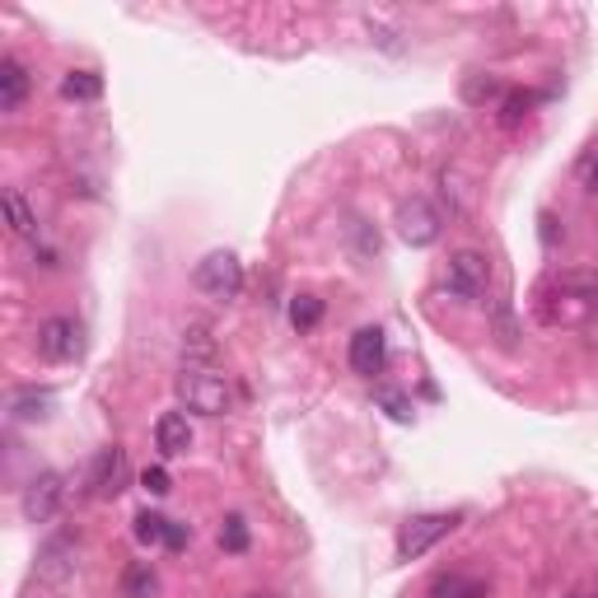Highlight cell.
Listing matches in <instances>:
<instances>
[{
  "mask_svg": "<svg viewBox=\"0 0 598 598\" xmlns=\"http://www.w3.org/2000/svg\"><path fill=\"white\" fill-rule=\"evenodd\" d=\"M533 313L543 327H580L598 313V276L594 272H561L533 290Z\"/></svg>",
  "mask_w": 598,
  "mask_h": 598,
  "instance_id": "1",
  "label": "cell"
},
{
  "mask_svg": "<svg viewBox=\"0 0 598 598\" xmlns=\"http://www.w3.org/2000/svg\"><path fill=\"white\" fill-rule=\"evenodd\" d=\"M38 351L47 360H57V365H66V360H75L85 351V333H80V323L75 319H47L38 327Z\"/></svg>",
  "mask_w": 598,
  "mask_h": 598,
  "instance_id": "8",
  "label": "cell"
},
{
  "mask_svg": "<svg viewBox=\"0 0 598 598\" xmlns=\"http://www.w3.org/2000/svg\"><path fill=\"white\" fill-rule=\"evenodd\" d=\"M122 594L127 598H154L160 594V575H154L150 561H136L127 575H122Z\"/></svg>",
  "mask_w": 598,
  "mask_h": 598,
  "instance_id": "14",
  "label": "cell"
},
{
  "mask_svg": "<svg viewBox=\"0 0 598 598\" xmlns=\"http://www.w3.org/2000/svg\"><path fill=\"white\" fill-rule=\"evenodd\" d=\"M140 486H146L150 496H169V472H164V468H146V477H140Z\"/></svg>",
  "mask_w": 598,
  "mask_h": 598,
  "instance_id": "23",
  "label": "cell"
},
{
  "mask_svg": "<svg viewBox=\"0 0 598 598\" xmlns=\"http://www.w3.org/2000/svg\"><path fill=\"white\" fill-rule=\"evenodd\" d=\"M580 178H585L589 192H598V154H589V160L580 164Z\"/></svg>",
  "mask_w": 598,
  "mask_h": 598,
  "instance_id": "24",
  "label": "cell"
},
{
  "mask_svg": "<svg viewBox=\"0 0 598 598\" xmlns=\"http://www.w3.org/2000/svg\"><path fill=\"white\" fill-rule=\"evenodd\" d=\"M323 319V299H313V295H299L295 304H290V323L299 327V333H304V327H313Z\"/></svg>",
  "mask_w": 598,
  "mask_h": 598,
  "instance_id": "19",
  "label": "cell"
},
{
  "mask_svg": "<svg viewBox=\"0 0 598 598\" xmlns=\"http://www.w3.org/2000/svg\"><path fill=\"white\" fill-rule=\"evenodd\" d=\"M28 99V71L14 57L0 61V113H14Z\"/></svg>",
  "mask_w": 598,
  "mask_h": 598,
  "instance_id": "12",
  "label": "cell"
},
{
  "mask_svg": "<svg viewBox=\"0 0 598 598\" xmlns=\"http://www.w3.org/2000/svg\"><path fill=\"white\" fill-rule=\"evenodd\" d=\"M220 547H225V552H244V547H248V524L239 514L225 519V528H220Z\"/></svg>",
  "mask_w": 598,
  "mask_h": 598,
  "instance_id": "21",
  "label": "cell"
},
{
  "mask_svg": "<svg viewBox=\"0 0 598 598\" xmlns=\"http://www.w3.org/2000/svg\"><path fill=\"white\" fill-rule=\"evenodd\" d=\"M248 598H266V594H248Z\"/></svg>",
  "mask_w": 598,
  "mask_h": 598,
  "instance_id": "26",
  "label": "cell"
},
{
  "mask_svg": "<svg viewBox=\"0 0 598 598\" xmlns=\"http://www.w3.org/2000/svg\"><path fill=\"white\" fill-rule=\"evenodd\" d=\"M154 449H160L164 459H178V453L192 449V426H187L183 412H164L154 421Z\"/></svg>",
  "mask_w": 598,
  "mask_h": 598,
  "instance_id": "11",
  "label": "cell"
},
{
  "mask_svg": "<svg viewBox=\"0 0 598 598\" xmlns=\"http://www.w3.org/2000/svg\"><path fill=\"white\" fill-rule=\"evenodd\" d=\"M571 598H575V594H571Z\"/></svg>",
  "mask_w": 598,
  "mask_h": 598,
  "instance_id": "27",
  "label": "cell"
},
{
  "mask_svg": "<svg viewBox=\"0 0 598 598\" xmlns=\"http://www.w3.org/2000/svg\"><path fill=\"white\" fill-rule=\"evenodd\" d=\"M379 402L393 412V421H412V402H407L402 393H379Z\"/></svg>",
  "mask_w": 598,
  "mask_h": 598,
  "instance_id": "22",
  "label": "cell"
},
{
  "mask_svg": "<svg viewBox=\"0 0 598 598\" xmlns=\"http://www.w3.org/2000/svg\"><path fill=\"white\" fill-rule=\"evenodd\" d=\"M431 598H486L482 580H468V575H445L431 585Z\"/></svg>",
  "mask_w": 598,
  "mask_h": 598,
  "instance_id": "16",
  "label": "cell"
},
{
  "mask_svg": "<svg viewBox=\"0 0 598 598\" xmlns=\"http://www.w3.org/2000/svg\"><path fill=\"white\" fill-rule=\"evenodd\" d=\"M5 220H10V229L20 234V239H34V234H38V215L28 211L20 187H5Z\"/></svg>",
  "mask_w": 598,
  "mask_h": 598,
  "instance_id": "13",
  "label": "cell"
},
{
  "mask_svg": "<svg viewBox=\"0 0 598 598\" xmlns=\"http://www.w3.org/2000/svg\"><path fill=\"white\" fill-rule=\"evenodd\" d=\"M192 281H197L201 295H211V299H234V295L244 290V266H239V258H234V253H211V258L197 262Z\"/></svg>",
  "mask_w": 598,
  "mask_h": 598,
  "instance_id": "4",
  "label": "cell"
},
{
  "mask_svg": "<svg viewBox=\"0 0 598 598\" xmlns=\"http://www.w3.org/2000/svg\"><path fill=\"white\" fill-rule=\"evenodd\" d=\"M398 234H402V244H412V248H431L439 239V215L431 201H402L398 207Z\"/></svg>",
  "mask_w": 598,
  "mask_h": 598,
  "instance_id": "9",
  "label": "cell"
},
{
  "mask_svg": "<svg viewBox=\"0 0 598 598\" xmlns=\"http://www.w3.org/2000/svg\"><path fill=\"white\" fill-rule=\"evenodd\" d=\"M47 407H52V393H20V398H14V416H20V421H42Z\"/></svg>",
  "mask_w": 598,
  "mask_h": 598,
  "instance_id": "18",
  "label": "cell"
},
{
  "mask_svg": "<svg viewBox=\"0 0 598 598\" xmlns=\"http://www.w3.org/2000/svg\"><path fill=\"white\" fill-rule=\"evenodd\" d=\"M178 398L187 412H201V416H220L229 407V379L211 365H187L178 374Z\"/></svg>",
  "mask_w": 598,
  "mask_h": 598,
  "instance_id": "2",
  "label": "cell"
},
{
  "mask_svg": "<svg viewBox=\"0 0 598 598\" xmlns=\"http://www.w3.org/2000/svg\"><path fill=\"white\" fill-rule=\"evenodd\" d=\"M486 281H491V262H486L477 248H463V253L449 258V295L459 299H482L486 295Z\"/></svg>",
  "mask_w": 598,
  "mask_h": 598,
  "instance_id": "5",
  "label": "cell"
},
{
  "mask_svg": "<svg viewBox=\"0 0 598 598\" xmlns=\"http://www.w3.org/2000/svg\"><path fill=\"white\" fill-rule=\"evenodd\" d=\"M187 538H192V533H187L183 524H173V519H169V543H164V547H173V552H178V547H187Z\"/></svg>",
  "mask_w": 598,
  "mask_h": 598,
  "instance_id": "25",
  "label": "cell"
},
{
  "mask_svg": "<svg viewBox=\"0 0 598 598\" xmlns=\"http://www.w3.org/2000/svg\"><path fill=\"white\" fill-rule=\"evenodd\" d=\"M351 370L365 374V379H374V374L384 370V333L379 327H360L351 337Z\"/></svg>",
  "mask_w": 598,
  "mask_h": 598,
  "instance_id": "10",
  "label": "cell"
},
{
  "mask_svg": "<svg viewBox=\"0 0 598 598\" xmlns=\"http://www.w3.org/2000/svg\"><path fill=\"white\" fill-rule=\"evenodd\" d=\"M183 356H187V365H197V360H211V356H215V346H211V337H207V327H192V333H187Z\"/></svg>",
  "mask_w": 598,
  "mask_h": 598,
  "instance_id": "20",
  "label": "cell"
},
{
  "mask_svg": "<svg viewBox=\"0 0 598 598\" xmlns=\"http://www.w3.org/2000/svg\"><path fill=\"white\" fill-rule=\"evenodd\" d=\"M61 94L75 103H89V99H99L103 94V75H94V71H71L66 80H61Z\"/></svg>",
  "mask_w": 598,
  "mask_h": 598,
  "instance_id": "15",
  "label": "cell"
},
{
  "mask_svg": "<svg viewBox=\"0 0 598 598\" xmlns=\"http://www.w3.org/2000/svg\"><path fill=\"white\" fill-rule=\"evenodd\" d=\"M127 482H132V463H127V449H103L99 459H94L89 468V491L99 496V500H113L127 491Z\"/></svg>",
  "mask_w": 598,
  "mask_h": 598,
  "instance_id": "6",
  "label": "cell"
},
{
  "mask_svg": "<svg viewBox=\"0 0 598 598\" xmlns=\"http://www.w3.org/2000/svg\"><path fill=\"white\" fill-rule=\"evenodd\" d=\"M136 543H146V547L169 543V519H164V514L140 510V514H136Z\"/></svg>",
  "mask_w": 598,
  "mask_h": 598,
  "instance_id": "17",
  "label": "cell"
},
{
  "mask_svg": "<svg viewBox=\"0 0 598 598\" xmlns=\"http://www.w3.org/2000/svg\"><path fill=\"white\" fill-rule=\"evenodd\" d=\"M61 500H66L61 472H38V477L28 482V491H24V519L28 524H47V519H57Z\"/></svg>",
  "mask_w": 598,
  "mask_h": 598,
  "instance_id": "7",
  "label": "cell"
},
{
  "mask_svg": "<svg viewBox=\"0 0 598 598\" xmlns=\"http://www.w3.org/2000/svg\"><path fill=\"white\" fill-rule=\"evenodd\" d=\"M459 528V514H416L407 519L398 528V561H412L421 552H431L439 538H449V533Z\"/></svg>",
  "mask_w": 598,
  "mask_h": 598,
  "instance_id": "3",
  "label": "cell"
}]
</instances>
